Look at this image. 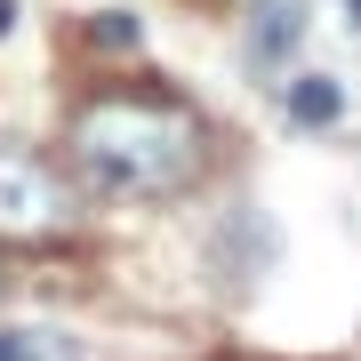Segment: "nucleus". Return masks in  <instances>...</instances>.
Wrapping results in <instances>:
<instances>
[{
	"label": "nucleus",
	"instance_id": "obj_1",
	"mask_svg": "<svg viewBox=\"0 0 361 361\" xmlns=\"http://www.w3.org/2000/svg\"><path fill=\"white\" fill-rule=\"evenodd\" d=\"M65 161L104 201H177L209 177V121L169 89H97L65 121Z\"/></svg>",
	"mask_w": 361,
	"mask_h": 361
},
{
	"label": "nucleus",
	"instance_id": "obj_2",
	"mask_svg": "<svg viewBox=\"0 0 361 361\" xmlns=\"http://www.w3.org/2000/svg\"><path fill=\"white\" fill-rule=\"evenodd\" d=\"M73 185L56 177L40 153L0 145V241H65L73 233Z\"/></svg>",
	"mask_w": 361,
	"mask_h": 361
},
{
	"label": "nucleus",
	"instance_id": "obj_3",
	"mask_svg": "<svg viewBox=\"0 0 361 361\" xmlns=\"http://www.w3.org/2000/svg\"><path fill=\"white\" fill-rule=\"evenodd\" d=\"M297 40H305V0H257V16H249V65L273 73Z\"/></svg>",
	"mask_w": 361,
	"mask_h": 361
},
{
	"label": "nucleus",
	"instance_id": "obj_4",
	"mask_svg": "<svg viewBox=\"0 0 361 361\" xmlns=\"http://www.w3.org/2000/svg\"><path fill=\"white\" fill-rule=\"evenodd\" d=\"M337 113H345V89H337L329 73H305V80H289V121H297V129H329Z\"/></svg>",
	"mask_w": 361,
	"mask_h": 361
},
{
	"label": "nucleus",
	"instance_id": "obj_5",
	"mask_svg": "<svg viewBox=\"0 0 361 361\" xmlns=\"http://www.w3.org/2000/svg\"><path fill=\"white\" fill-rule=\"evenodd\" d=\"M0 361H80V345L65 329H32V322H8L0 329Z\"/></svg>",
	"mask_w": 361,
	"mask_h": 361
},
{
	"label": "nucleus",
	"instance_id": "obj_6",
	"mask_svg": "<svg viewBox=\"0 0 361 361\" xmlns=\"http://www.w3.org/2000/svg\"><path fill=\"white\" fill-rule=\"evenodd\" d=\"M8 25H16V0H0V32H8Z\"/></svg>",
	"mask_w": 361,
	"mask_h": 361
},
{
	"label": "nucleus",
	"instance_id": "obj_7",
	"mask_svg": "<svg viewBox=\"0 0 361 361\" xmlns=\"http://www.w3.org/2000/svg\"><path fill=\"white\" fill-rule=\"evenodd\" d=\"M345 8H353V32H361V0H345Z\"/></svg>",
	"mask_w": 361,
	"mask_h": 361
}]
</instances>
